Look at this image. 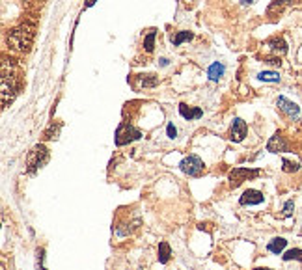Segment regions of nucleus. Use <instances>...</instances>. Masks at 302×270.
<instances>
[{"mask_svg": "<svg viewBox=\"0 0 302 270\" xmlns=\"http://www.w3.org/2000/svg\"><path fill=\"white\" fill-rule=\"evenodd\" d=\"M32 39H34V26L30 25H23L19 28H15L8 37L10 45L15 50H28V47L32 45Z\"/></svg>", "mask_w": 302, "mask_h": 270, "instance_id": "f257e3e1", "label": "nucleus"}, {"mask_svg": "<svg viewBox=\"0 0 302 270\" xmlns=\"http://www.w3.org/2000/svg\"><path fill=\"white\" fill-rule=\"evenodd\" d=\"M50 159V153H48V149L43 146V144H39L36 148L32 149L30 153H28V157H26V166H28V173H34L37 170H41L45 164L48 162Z\"/></svg>", "mask_w": 302, "mask_h": 270, "instance_id": "f03ea898", "label": "nucleus"}, {"mask_svg": "<svg viewBox=\"0 0 302 270\" xmlns=\"http://www.w3.org/2000/svg\"><path fill=\"white\" fill-rule=\"evenodd\" d=\"M179 168H181V172L187 173L189 177H200V175H204V172H206L204 160L200 159V157H196V155L185 157V159L181 160V164H179Z\"/></svg>", "mask_w": 302, "mask_h": 270, "instance_id": "7ed1b4c3", "label": "nucleus"}, {"mask_svg": "<svg viewBox=\"0 0 302 270\" xmlns=\"http://www.w3.org/2000/svg\"><path fill=\"white\" fill-rule=\"evenodd\" d=\"M142 136V133L138 129H134L133 125H127V123H121L116 131V146H125V144H131L134 140H138Z\"/></svg>", "mask_w": 302, "mask_h": 270, "instance_id": "20e7f679", "label": "nucleus"}, {"mask_svg": "<svg viewBox=\"0 0 302 270\" xmlns=\"http://www.w3.org/2000/svg\"><path fill=\"white\" fill-rule=\"evenodd\" d=\"M259 175V170H248V168H233L228 175V179H230V186L231 188H237V186H241L244 181H248V179H252V177H257Z\"/></svg>", "mask_w": 302, "mask_h": 270, "instance_id": "39448f33", "label": "nucleus"}, {"mask_svg": "<svg viewBox=\"0 0 302 270\" xmlns=\"http://www.w3.org/2000/svg\"><path fill=\"white\" fill-rule=\"evenodd\" d=\"M15 95V84H13V76L2 71V106H8V103Z\"/></svg>", "mask_w": 302, "mask_h": 270, "instance_id": "423d86ee", "label": "nucleus"}, {"mask_svg": "<svg viewBox=\"0 0 302 270\" xmlns=\"http://www.w3.org/2000/svg\"><path fill=\"white\" fill-rule=\"evenodd\" d=\"M239 201H241V205H259V203L265 201V196H263V192H259V190L248 188V190L242 192V196Z\"/></svg>", "mask_w": 302, "mask_h": 270, "instance_id": "0eeeda50", "label": "nucleus"}, {"mask_svg": "<svg viewBox=\"0 0 302 270\" xmlns=\"http://www.w3.org/2000/svg\"><path fill=\"white\" fill-rule=\"evenodd\" d=\"M248 133V127H246V123L242 121L241 118H235L233 123H231V131H230V138L233 142H242L244 140V136Z\"/></svg>", "mask_w": 302, "mask_h": 270, "instance_id": "6e6552de", "label": "nucleus"}, {"mask_svg": "<svg viewBox=\"0 0 302 270\" xmlns=\"http://www.w3.org/2000/svg\"><path fill=\"white\" fill-rule=\"evenodd\" d=\"M267 151H270V153H286V151H289V146H287L286 138L280 135V133H276V135L269 140Z\"/></svg>", "mask_w": 302, "mask_h": 270, "instance_id": "1a4fd4ad", "label": "nucleus"}, {"mask_svg": "<svg viewBox=\"0 0 302 270\" xmlns=\"http://www.w3.org/2000/svg\"><path fill=\"white\" fill-rule=\"evenodd\" d=\"M276 105H278L280 110L286 112V114H287L289 118H297V116H299V112H301L299 105L291 103L289 99H286V97H278V99H276Z\"/></svg>", "mask_w": 302, "mask_h": 270, "instance_id": "9d476101", "label": "nucleus"}, {"mask_svg": "<svg viewBox=\"0 0 302 270\" xmlns=\"http://www.w3.org/2000/svg\"><path fill=\"white\" fill-rule=\"evenodd\" d=\"M159 78L155 75H136L134 76V90H142V88H153L157 86Z\"/></svg>", "mask_w": 302, "mask_h": 270, "instance_id": "9b49d317", "label": "nucleus"}, {"mask_svg": "<svg viewBox=\"0 0 302 270\" xmlns=\"http://www.w3.org/2000/svg\"><path fill=\"white\" fill-rule=\"evenodd\" d=\"M179 114H181L185 120H189V121H191V120H198V118H202V114H204V112H202V108H191V106H187L185 103H181V105H179Z\"/></svg>", "mask_w": 302, "mask_h": 270, "instance_id": "f8f14e48", "label": "nucleus"}, {"mask_svg": "<svg viewBox=\"0 0 302 270\" xmlns=\"http://www.w3.org/2000/svg\"><path fill=\"white\" fill-rule=\"evenodd\" d=\"M286 246H287V240H286L284 237H276V239H272V240L267 244V250H269L270 254H276V255H278V254L284 252Z\"/></svg>", "mask_w": 302, "mask_h": 270, "instance_id": "ddd939ff", "label": "nucleus"}, {"mask_svg": "<svg viewBox=\"0 0 302 270\" xmlns=\"http://www.w3.org/2000/svg\"><path fill=\"white\" fill-rule=\"evenodd\" d=\"M267 47L274 52H280V54H286L287 52V43L282 39V37H272L267 41Z\"/></svg>", "mask_w": 302, "mask_h": 270, "instance_id": "4468645a", "label": "nucleus"}, {"mask_svg": "<svg viewBox=\"0 0 302 270\" xmlns=\"http://www.w3.org/2000/svg\"><path fill=\"white\" fill-rule=\"evenodd\" d=\"M224 71H226V69H224V65H222L220 61H215V63L207 69V75H209V78H211V80H215V82H217V80H220V78L224 76Z\"/></svg>", "mask_w": 302, "mask_h": 270, "instance_id": "2eb2a0df", "label": "nucleus"}, {"mask_svg": "<svg viewBox=\"0 0 302 270\" xmlns=\"http://www.w3.org/2000/svg\"><path fill=\"white\" fill-rule=\"evenodd\" d=\"M170 255H172V252H170L168 242H160V244H159V261H160L162 265H166L170 261Z\"/></svg>", "mask_w": 302, "mask_h": 270, "instance_id": "dca6fc26", "label": "nucleus"}, {"mask_svg": "<svg viewBox=\"0 0 302 270\" xmlns=\"http://www.w3.org/2000/svg\"><path fill=\"white\" fill-rule=\"evenodd\" d=\"M284 261H299L302 263V248H293L284 254Z\"/></svg>", "mask_w": 302, "mask_h": 270, "instance_id": "f3484780", "label": "nucleus"}, {"mask_svg": "<svg viewBox=\"0 0 302 270\" xmlns=\"http://www.w3.org/2000/svg\"><path fill=\"white\" fill-rule=\"evenodd\" d=\"M257 78L261 82H280V75L276 71H261L257 75Z\"/></svg>", "mask_w": 302, "mask_h": 270, "instance_id": "a211bd4d", "label": "nucleus"}, {"mask_svg": "<svg viewBox=\"0 0 302 270\" xmlns=\"http://www.w3.org/2000/svg\"><path fill=\"white\" fill-rule=\"evenodd\" d=\"M189 39H192V32H177L175 36H172V43L177 47V45H181V43H185V41H189Z\"/></svg>", "mask_w": 302, "mask_h": 270, "instance_id": "6ab92c4d", "label": "nucleus"}, {"mask_svg": "<svg viewBox=\"0 0 302 270\" xmlns=\"http://www.w3.org/2000/svg\"><path fill=\"white\" fill-rule=\"evenodd\" d=\"M144 47H145L147 52H151V50H153V47H155V30H151V32L144 37Z\"/></svg>", "mask_w": 302, "mask_h": 270, "instance_id": "aec40b11", "label": "nucleus"}, {"mask_svg": "<svg viewBox=\"0 0 302 270\" xmlns=\"http://www.w3.org/2000/svg\"><path fill=\"white\" fill-rule=\"evenodd\" d=\"M282 164H284V166H282V170H284L286 173H293V172H297V170H299V164H297V162H291V160H287V159L282 160Z\"/></svg>", "mask_w": 302, "mask_h": 270, "instance_id": "412c9836", "label": "nucleus"}, {"mask_svg": "<svg viewBox=\"0 0 302 270\" xmlns=\"http://www.w3.org/2000/svg\"><path fill=\"white\" fill-rule=\"evenodd\" d=\"M43 259H45V252L39 248L37 250V261H36V270H45V267H43Z\"/></svg>", "mask_w": 302, "mask_h": 270, "instance_id": "4be33fe9", "label": "nucleus"}, {"mask_svg": "<svg viewBox=\"0 0 302 270\" xmlns=\"http://www.w3.org/2000/svg\"><path fill=\"white\" fill-rule=\"evenodd\" d=\"M293 209H295V203L293 201H286V205H284V216H291L293 214Z\"/></svg>", "mask_w": 302, "mask_h": 270, "instance_id": "5701e85b", "label": "nucleus"}, {"mask_svg": "<svg viewBox=\"0 0 302 270\" xmlns=\"http://www.w3.org/2000/svg\"><path fill=\"white\" fill-rule=\"evenodd\" d=\"M166 135H168V138H172V140L177 136V129H175L174 123H168V127H166Z\"/></svg>", "mask_w": 302, "mask_h": 270, "instance_id": "b1692460", "label": "nucleus"}, {"mask_svg": "<svg viewBox=\"0 0 302 270\" xmlns=\"http://www.w3.org/2000/svg\"><path fill=\"white\" fill-rule=\"evenodd\" d=\"M95 2H97V0H86V8H92Z\"/></svg>", "mask_w": 302, "mask_h": 270, "instance_id": "393cba45", "label": "nucleus"}, {"mask_svg": "<svg viewBox=\"0 0 302 270\" xmlns=\"http://www.w3.org/2000/svg\"><path fill=\"white\" fill-rule=\"evenodd\" d=\"M254 270H270V269H254Z\"/></svg>", "mask_w": 302, "mask_h": 270, "instance_id": "a878e982", "label": "nucleus"}, {"mask_svg": "<svg viewBox=\"0 0 302 270\" xmlns=\"http://www.w3.org/2000/svg\"><path fill=\"white\" fill-rule=\"evenodd\" d=\"M23 2H28V0H23Z\"/></svg>", "mask_w": 302, "mask_h": 270, "instance_id": "bb28decb", "label": "nucleus"}]
</instances>
